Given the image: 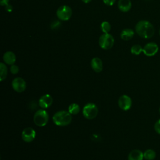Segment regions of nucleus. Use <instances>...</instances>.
<instances>
[{
    "instance_id": "nucleus-14",
    "label": "nucleus",
    "mask_w": 160,
    "mask_h": 160,
    "mask_svg": "<svg viewBox=\"0 0 160 160\" xmlns=\"http://www.w3.org/2000/svg\"><path fill=\"white\" fill-rule=\"evenodd\" d=\"M144 159L143 152L139 149L131 151L128 156V160H142Z\"/></svg>"
},
{
    "instance_id": "nucleus-9",
    "label": "nucleus",
    "mask_w": 160,
    "mask_h": 160,
    "mask_svg": "<svg viewBox=\"0 0 160 160\" xmlns=\"http://www.w3.org/2000/svg\"><path fill=\"white\" fill-rule=\"evenodd\" d=\"M12 87L15 91L22 92L26 89V83L24 79L20 77H17L12 80Z\"/></svg>"
},
{
    "instance_id": "nucleus-4",
    "label": "nucleus",
    "mask_w": 160,
    "mask_h": 160,
    "mask_svg": "<svg viewBox=\"0 0 160 160\" xmlns=\"http://www.w3.org/2000/svg\"><path fill=\"white\" fill-rule=\"evenodd\" d=\"M98 107L92 102L86 104L82 109V114L84 117L88 119H92L95 118L98 115Z\"/></svg>"
},
{
    "instance_id": "nucleus-8",
    "label": "nucleus",
    "mask_w": 160,
    "mask_h": 160,
    "mask_svg": "<svg viewBox=\"0 0 160 160\" xmlns=\"http://www.w3.org/2000/svg\"><path fill=\"white\" fill-rule=\"evenodd\" d=\"M118 106L123 111L129 110L132 106V99L128 95H122L118 99Z\"/></svg>"
},
{
    "instance_id": "nucleus-28",
    "label": "nucleus",
    "mask_w": 160,
    "mask_h": 160,
    "mask_svg": "<svg viewBox=\"0 0 160 160\" xmlns=\"http://www.w3.org/2000/svg\"><path fill=\"white\" fill-rule=\"evenodd\" d=\"M82 1L84 3H89V2L91 1V0H82Z\"/></svg>"
},
{
    "instance_id": "nucleus-22",
    "label": "nucleus",
    "mask_w": 160,
    "mask_h": 160,
    "mask_svg": "<svg viewBox=\"0 0 160 160\" xmlns=\"http://www.w3.org/2000/svg\"><path fill=\"white\" fill-rule=\"evenodd\" d=\"M61 26V22L59 21L58 20H55L51 24V28L52 29H56L58 28H59V26Z\"/></svg>"
},
{
    "instance_id": "nucleus-17",
    "label": "nucleus",
    "mask_w": 160,
    "mask_h": 160,
    "mask_svg": "<svg viewBox=\"0 0 160 160\" xmlns=\"http://www.w3.org/2000/svg\"><path fill=\"white\" fill-rule=\"evenodd\" d=\"M143 154H144V158L146 160H154L156 156V152L151 149H148L146 150L143 152Z\"/></svg>"
},
{
    "instance_id": "nucleus-20",
    "label": "nucleus",
    "mask_w": 160,
    "mask_h": 160,
    "mask_svg": "<svg viewBox=\"0 0 160 160\" xmlns=\"http://www.w3.org/2000/svg\"><path fill=\"white\" fill-rule=\"evenodd\" d=\"M143 51V48H142L139 44H134L131 48V52L134 55L140 54Z\"/></svg>"
},
{
    "instance_id": "nucleus-21",
    "label": "nucleus",
    "mask_w": 160,
    "mask_h": 160,
    "mask_svg": "<svg viewBox=\"0 0 160 160\" xmlns=\"http://www.w3.org/2000/svg\"><path fill=\"white\" fill-rule=\"evenodd\" d=\"M101 28L104 33H109L111 30L110 23L108 21H104L101 24Z\"/></svg>"
},
{
    "instance_id": "nucleus-24",
    "label": "nucleus",
    "mask_w": 160,
    "mask_h": 160,
    "mask_svg": "<svg viewBox=\"0 0 160 160\" xmlns=\"http://www.w3.org/2000/svg\"><path fill=\"white\" fill-rule=\"evenodd\" d=\"M154 130L155 131L158 133L160 134V119H158L154 124Z\"/></svg>"
},
{
    "instance_id": "nucleus-19",
    "label": "nucleus",
    "mask_w": 160,
    "mask_h": 160,
    "mask_svg": "<svg viewBox=\"0 0 160 160\" xmlns=\"http://www.w3.org/2000/svg\"><path fill=\"white\" fill-rule=\"evenodd\" d=\"M80 111L79 106L76 103H72L69 106L68 111L71 114H77Z\"/></svg>"
},
{
    "instance_id": "nucleus-23",
    "label": "nucleus",
    "mask_w": 160,
    "mask_h": 160,
    "mask_svg": "<svg viewBox=\"0 0 160 160\" xmlns=\"http://www.w3.org/2000/svg\"><path fill=\"white\" fill-rule=\"evenodd\" d=\"M10 71L12 74H16L19 72V67L17 65L12 64L10 68Z\"/></svg>"
},
{
    "instance_id": "nucleus-2",
    "label": "nucleus",
    "mask_w": 160,
    "mask_h": 160,
    "mask_svg": "<svg viewBox=\"0 0 160 160\" xmlns=\"http://www.w3.org/2000/svg\"><path fill=\"white\" fill-rule=\"evenodd\" d=\"M72 114L69 111L61 110L56 112L52 116L53 122L59 126L69 125L72 121Z\"/></svg>"
},
{
    "instance_id": "nucleus-5",
    "label": "nucleus",
    "mask_w": 160,
    "mask_h": 160,
    "mask_svg": "<svg viewBox=\"0 0 160 160\" xmlns=\"http://www.w3.org/2000/svg\"><path fill=\"white\" fill-rule=\"evenodd\" d=\"M114 42V39L113 36L109 33H104L99 39V46L105 50L111 49L113 46Z\"/></svg>"
},
{
    "instance_id": "nucleus-29",
    "label": "nucleus",
    "mask_w": 160,
    "mask_h": 160,
    "mask_svg": "<svg viewBox=\"0 0 160 160\" xmlns=\"http://www.w3.org/2000/svg\"><path fill=\"white\" fill-rule=\"evenodd\" d=\"M159 114H160V107H159Z\"/></svg>"
},
{
    "instance_id": "nucleus-26",
    "label": "nucleus",
    "mask_w": 160,
    "mask_h": 160,
    "mask_svg": "<svg viewBox=\"0 0 160 160\" xmlns=\"http://www.w3.org/2000/svg\"><path fill=\"white\" fill-rule=\"evenodd\" d=\"M9 0H0V3L1 6H6L9 3Z\"/></svg>"
},
{
    "instance_id": "nucleus-25",
    "label": "nucleus",
    "mask_w": 160,
    "mask_h": 160,
    "mask_svg": "<svg viewBox=\"0 0 160 160\" xmlns=\"http://www.w3.org/2000/svg\"><path fill=\"white\" fill-rule=\"evenodd\" d=\"M102 1L104 3L108 6H112L116 1V0H102Z\"/></svg>"
},
{
    "instance_id": "nucleus-7",
    "label": "nucleus",
    "mask_w": 160,
    "mask_h": 160,
    "mask_svg": "<svg viewBox=\"0 0 160 160\" xmlns=\"http://www.w3.org/2000/svg\"><path fill=\"white\" fill-rule=\"evenodd\" d=\"M159 50V47L158 44L156 42H150L147 43L144 47H143V53L146 56H154Z\"/></svg>"
},
{
    "instance_id": "nucleus-18",
    "label": "nucleus",
    "mask_w": 160,
    "mask_h": 160,
    "mask_svg": "<svg viewBox=\"0 0 160 160\" xmlns=\"http://www.w3.org/2000/svg\"><path fill=\"white\" fill-rule=\"evenodd\" d=\"M8 74L7 66L3 62L0 63V81H2L4 80Z\"/></svg>"
},
{
    "instance_id": "nucleus-3",
    "label": "nucleus",
    "mask_w": 160,
    "mask_h": 160,
    "mask_svg": "<svg viewBox=\"0 0 160 160\" xmlns=\"http://www.w3.org/2000/svg\"><path fill=\"white\" fill-rule=\"evenodd\" d=\"M49 120V115L46 111L44 109H39L37 111L33 118L34 124L39 127L44 126L47 124Z\"/></svg>"
},
{
    "instance_id": "nucleus-30",
    "label": "nucleus",
    "mask_w": 160,
    "mask_h": 160,
    "mask_svg": "<svg viewBox=\"0 0 160 160\" xmlns=\"http://www.w3.org/2000/svg\"><path fill=\"white\" fill-rule=\"evenodd\" d=\"M159 36H160V29H159Z\"/></svg>"
},
{
    "instance_id": "nucleus-12",
    "label": "nucleus",
    "mask_w": 160,
    "mask_h": 160,
    "mask_svg": "<svg viewBox=\"0 0 160 160\" xmlns=\"http://www.w3.org/2000/svg\"><path fill=\"white\" fill-rule=\"evenodd\" d=\"M92 69L96 72H100L102 70V62L99 58H94L91 61Z\"/></svg>"
},
{
    "instance_id": "nucleus-1",
    "label": "nucleus",
    "mask_w": 160,
    "mask_h": 160,
    "mask_svg": "<svg viewBox=\"0 0 160 160\" xmlns=\"http://www.w3.org/2000/svg\"><path fill=\"white\" fill-rule=\"evenodd\" d=\"M136 32L141 38L149 39L152 38L155 32L154 26L148 21H139L135 26Z\"/></svg>"
},
{
    "instance_id": "nucleus-15",
    "label": "nucleus",
    "mask_w": 160,
    "mask_h": 160,
    "mask_svg": "<svg viewBox=\"0 0 160 160\" xmlns=\"http://www.w3.org/2000/svg\"><path fill=\"white\" fill-rule=\"evenodd\" d=\"M118 6L121 11L126 12L131 9L132 4L131 0H119Z\"/></svg>"
},
{
    "instance_id": "nucleus-11",
    "label": "nucleus",
    "mask_w": 160,
    "mask_h": 160,
    "mask_svg": "<svg viewBox=\"0 0 160 160\" xmlns=\"http://www.w3.org/2000/svg\"><path fill=\"white\" fill-rule=\"evenodd\" d=\"M52 101L53 99L51 95L48 94H44L40 98L39 100V105L42 109H46L51 106Z\"/></svg>"
},
{
    "instance_id": "nucleus-16",
    "label": "nucleus",
    "mask_w": 160,
    "mask_h": 160,
    "mask_svg": "<svg viewBox=\"0 0 160 160\" xmlns=\"http://www.w3.org/2000/svg\"><path fill=\"white\" fill-rule=\"evenodd\" d=\"M134 34V32L132 29L126 28L123 29L121 32V38L124 41H128L131 39Z\"/></svg>"
},
{
    "instance_id": "nucleus-27",
    "label": "nucleus",
    "mask_w": 160,
    "mask_h": 160,
    "mask_svg": "<svg viewBox=\"0 0 160 160\" xmlns=\"http://www.w3.org/2000/svg\"><path fill=\"white\" fill-rule=\"evenodd\" d=\"M5 9L7 10V11L8 12H11L12 10V6L11 4H8L7 6H5Z\"/></svg>"
},
{
    "instance_id": "nucleus-6",
    "label": "nucleus",
    "mask_w": 160,
    "mask_h": 160,
    "mask_svg": "<svg viewBox=\"0 0 160 160\" xmlns=\"http://www.w3.org/2000/svg\"><path fill=\"white\" fill-rule=\"evenodd\" d=\"M56 15L59 20L68 21L72 16V9L67 5L61 6L58 9Z\"/></svg>"
},
{
    "instance_id": "nucleus-13",
    "label": "nucleus",
    "mask_w": 160,
    "mask_h": 160,
    "mask_svg": "<svg viewBox=\"0 0 160 160\" xmlns=\"http://www.w3.org/2000/svg\"><path fill=\"white\" fill-rule=\"evenodd\" d=\"M16 59V55L12 51H7L3 55V61L8 65L14 64Z\"/></svg>"
},
{
    "instance_id": "nucleus-10",
    "label": "nucleus",
    "mask_w": 160,
    "mask_h": 160,
    "mask_svg": "<svg viewBox=\"0 0 160 160\" xmlns=\"http://www.w3.org/2000/svg\"><path fill=\"white\" fill-rule=\"evenodd\" d=\"M21 137L24 141L26 142H30L35 139L36 131L32 128H30V127L26 128L22 131Z\"/></svg>"
}]
</instances>
